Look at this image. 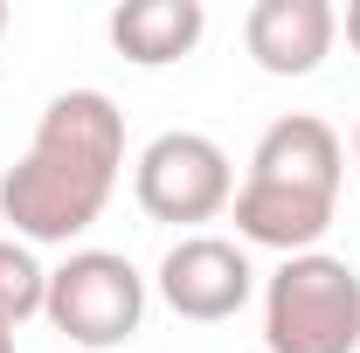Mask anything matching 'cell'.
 I'll return each instance as SVG.
<instances>
[{
  "label": "cell",
  "mask_w": 360,
  "mask_h": 353,
  "mask_svg": "<svg viewBox=\"0 0 360 353\" xmlns=\"http://www.w3.org/2000/svg\"><path fill=\"white\" fill-rule=\"evenodd\" d=\"M42 298H49V270L35 264V250L14 243V236H0V326L35 319Z\"/></svg>",
  "instance_id": "cell-9"
},
{
  "label": "cell",
  "mask_w": 360,
  "mask_h": 353,
  "mask_svg": "<svg viewBox=\"0 0 360 353\" xmlns=\"http://www.w3.org/2000/svg\"><path fill=\"white\" fill-rule=\"evenodd\" d=\"M340 28H347V49L360 56V0H347V14H340Z\"/></svg>",
  "instance_id": "cell-10"
},
{
  "label": "cell",
  "mask_w": 360,
  "mask_h": 353,
  "mask_svg": "<svg viewBox=\"0 0 360 353\" xmlns=\"http://www.w3.org/2000/svg\"><path fill=\"white\" fill-rule=\"evenodd\" d=\"M111 49L139 63V70H167L180 56H194L201 35H208V7L201 0H125L111 7Z\"/></svg>",
  "instance_id": "cell-8"
},
{
  "label": "cell",
  "mask_w": 360,
  "mask_h": 353,
  "mask_svg": "<svg viewBox=\"0 0 360 353\" xmlns=\"http://www.w3.org/2000/svg\"><path fill=\"white\" fill-rule=\"evenodd\" d=\"M42 319L70 347L111 353L125 340H139V326H146V277L118 250H70L63 264L49 270Z\"/></svg>",
  "instance_id": "cell-4"
},
{
  "label": "cell",
  "mask_w": 360,
  "mask_h": 353,
  "mask_svg": "<svg viewBox=\"0 0 360 353\" xmlns=\"http://www.w3.org/2000/svg\"><path fill=\"white\" fill-rule=\"evenodd\" d=\"M340 42L333 0H257L243 14V49L264 77H312Z\"/></svg>",
  "instance_id": "cell-7"
},
{
  "label": "cell",
  "mask_w": 360,
  "mask_h": 353,
  "mask_svg": "<svg viewBox=\"0 0 360 353\" xmlns=\"http://www.w3.org/2000/svg\"><path fill=\"white\" fill-rule=\"evenodd\" d=\"M125 174V111L104 90H56L28 153L0 174V222L28 250H70L104 222Z\"/></svg>",
  "instance_id": "cell-1"
},
{
  "label": "cell",
  "mask_w": 360,
  "mask_h": 353,
  "mask_svg": "<svg viewBox=\"0 0 360 353\" xmlns=\"http://www.w3.org/2000/svg\"><path fill=\"white\" fill-rule=\"evenodd\" d=\"M132 194L153 222H174V229H194V222L229 215L236 201V167L229 153L208 132H160L132 167Z\"/></svg>",
  "instance_id": "cell-5"
},
{
  "label": "cell",
  "mask_w": 360,
  "mask_h": 353,
  "mask_svg": "<svg viewBox=\"0 0 360 353\" xmlns=\"http://www.w3.org/2000/svg\"><path fill=\"white\" fill-rule=\"evenodd\" d=\"M354 167H360V118H354Z\"/></svg>",
  "instance_id": "cell-12"
},
{
  "label": "cell",
  "mask_w": 360,
  "mask_h": 353,
  "mask_svg": "<svg viewBox=\"0 0 360 353\" xmlns=\"http://www.w3.org/2000/svg\"><path fill=\"white\" fill-rule=\"evenodd\" d=\"M270 353H360V270L333 250L284 257L264 284Z\"/></svg>",
  "instance_id": "cell-3"
},
{
  "label": "cell",
  "mask_w": 360,
  "mask_h": 353,
  "mask_svg": "<svg viewBox=\"0 0 360 353\" xmlns=\"http://www.w3.org/2000/svg\"><path fill=\"white\" fill-rule=\"evenodd\" d=\"M0 35H7V0H0Z\"/></svg>",
  "instance_id": "cell-13"
},
{
  "label": "cell",
  "mask_w": 360,
  "mask_h": 353,
  "mask_svg": "<svg viewBox=\"0 0 360 353\" xmlns=\"http://www.w3.org/2000/svg\"><path fill=\"white\" fill-rule=\"evenodd\" d=\"M160 298L174 319L187 326H222L257 298V270H250V250L229 243V236H180L174 250L160 257Z\"/></svg>",
  "instance_id": "cell-6"
},
{
  "label": "cell",
  "mask_w": 360,
  "mask_h": 353,
  "mask_svg": "<svg viewBox=\"0 0 360 353\" xmlns=\"http://www.w3.org/2000/svg\"><path fill=\"white\" fill-rule=\"evenodd\" d=\"M0 353H14V326H0Z\"/></svg>",
  "instance_id": "cell-11"
},
{
  "label": "cell",
  "mask_w": 360,
  "mask_h": 353,
  "mask_svg": "<svg viewBox=\"0 0 360 353\" xmlns=\"http://www.w3.org/2000/svg\"><path fill=\"white\" fill-rule=\"evenodd\" d=\"M340 180H347V146L326 118L312 111L270 118L250 153V174L236 180V201H229L236 236L277 257L319 250V236L340 215Z\"/></svg>",
  "instance_id": "cell-2"
}]
</instances>
